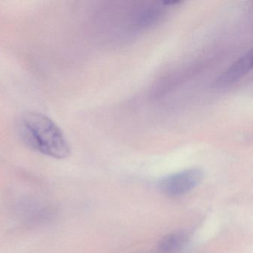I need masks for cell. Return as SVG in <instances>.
Returning <instances> with one entry per match:
<instances>
[{
  "mask_svg": "<svg viewBox=\"0 0 253 253\" xmlns=\"http://www.w3.org/2000/svg\"><path fill=\"white\" fill-rule=\"evenodd\" d=\"M18 130L25 144L42 155L55 159H64L70 155V146L63 131L43 114H23L19 119Z\"/></svg>",
  "mask_w": 253,
  "mask_h": 253,
  "instance_id": "1",
  "label": "cell"
},
{
  "mask_svg": "<svg viewBox=\"0 0 253 253\" xmlns=\"http://www.w3.org/2000/svg\"><path fill=\"white\" fill-rule=\"evenodd\" d=\"M203 177L204 173L200 169H185L163 179L159 189L167 196H181L198 186Z\"/></svg>",
  "mask_w": 253,
  "mask_h": 253,
  "instance_id": "2",
  "label": "cell"
},
{
  "mask_svg": "<svg viewBox=\"0 0 253 253\" xmlns=\"http://www.w3.org/2000/svg\"><path fill=\"white\" fill-rule=\"evenodd\" d=\"M253 68V50L247 51L244 55L234 62L217 78L216 84L219 87L232 85L245 76Z\"/></svg>",
  "mask_w": 253,
  "mask_h": 253,
  "instance_id": "3",
  "label": "cell"
},
{
  "mask_svg": "<svg viewBox=\"0 0 253 253\" xmlns=\"http://www.w3.org/2000/svg\"><path fill=\"white\" fill-rule=\"evenodd\" d=\"M187 234L183 232H176L169 234L162 238L158 244L160 253H178L187 244Z\"/></svg>",
  "mask_w": 253,
  "mask_h": 253,
  "instance_id": "4",
  "label": "cell"
},
{
  "mask_svg": "<svg viewBox=\"0 0 253 253\" xmlns=\"http://www.w3.org/2000/svg\"><path fill=\"white\" fill-rule=\"evenodd\" d=\"M164 6L165 5L161 2L160 5H153L143 10L137 18V26L143 29H148L159 23L164 16Z\"/></svg>",
  "mask_w": 253,
  "mask_h": 253,
  "instance_id": "5",
  "label": "cell"
}]
</instances>
